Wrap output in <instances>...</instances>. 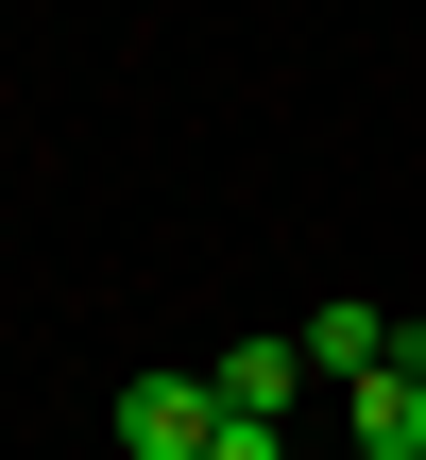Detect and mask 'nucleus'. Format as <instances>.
I'll return each mask as SVG.
<instances>
[{"label":"nucleus","mask_w":426,"mask_h":460,"mask_svg":"<svg viewBox=\"0 0 426 460\" xmlns=\"http://www.w3.org/2000/svg\"><path fill=\"white\" fill-rule=\"evenodd\" d=\"M222 444V376H137L120 393V460H205Z\"/></svg>","instance_id":"nucleus-1"},{"label":"nucleus","mask_w":426,"mask_h":460,"mask_svg":"<svg viewBox=\"0 0 426 460\" xmlns=\"http://www.w3.org/2000/svg\"><path fill=\"white\" fill-rule=\"evenodd\" d=\"M205 376H222V410H239V427H290V410H307V358H290V341H222Z\"/></svg>","instance_id":"nucleus-4"},{"label":"nucleus","mask_w":426,"mask_h":460,"mask_svg":"<svg viewBox=\"0 0 426 460\" xmlns=\"http://www.w3.org/2000/svg\"><path fill=\"white\" fill-rule=\"evenodd\" d=\"M342 444H359V460H426V358H393V376L342 393Z\"/></svg>","instance_id":"nucleus-3"},{"label":"nucleus","mask_w":426,"mask_h":460,"mask_svg":"<svg viewBox=\"0 0 426 460\" xmlns=\"http://www.w3.org/2000/svg\"><path fill=\"white\" fill-rule=\"evenodd\" d=\"M290 358H307V376H342V393H359V376H393V358H410V341H393V307H376V290H324V307H307V324H290Z\"/></svg>","instance_id":"nucleus-2"},{"label":"nucleus","mask_w":426,"mask_h":460,"mask_svg":"<svg viewBox=\"0 0 426 460\" xmlns=\"http://www.w3.org/2000/svg\"><path fill=\"white\" fill-rule=\"evenodd\" d=\"M205 460H290V427H239V410H222V444Z\"/></svg>","instance_id":"nucleus-5"}]
</instances>
